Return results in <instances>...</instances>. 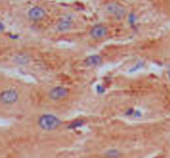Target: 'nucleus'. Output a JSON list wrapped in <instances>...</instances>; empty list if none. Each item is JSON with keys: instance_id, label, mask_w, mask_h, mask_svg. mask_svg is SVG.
<instances>
[{"instance_id": "1", "label": "nucleus", "mask_w": 170, "mask_h": 158, "mask_svg": "<svg viewBox=\"0 0 170 158\" xmlns=\"http://www.w3.org/2000/svg\"><path fill=\"white\" fill-rule=\"evenodd\" d=\"M21 93L17 87H6L0 91V113L13 114L20 108Z\"/></svg>"}, {"instance_id": "2", "label": "nucleus", "mask_w": 170, "mask_h": 158, "mask_svg": "<svg viewBox=\"0 0 170 158\" xmlns=\"http://www.w3.org/2000/svg\"><path fill=\"white\" fill-rule=\"evenodd\" d=\"M69 95H70V89L63 85L51 86V87L47 91V98H48V100L51 102H55V104L65 101L66 99L69 98Z\"/></svg>"}, {"instance_id": "3", "label": "nucleus", "mask_w": 170, "mask_h": 158, "mask_svg": "<svg viewBox=\"0 0 170 158\" xmlns=\"http://www.w3.org/2000/svg\"><path fill=\"white\" fill-rule=\"evenodd\" d=\"M104 12L106 15L114 19V20H121L127 14L126 7L124 5H121L120 3H116V1H110L107 4H105Z\"/></svg>"}, {"instance_id": "4", "label": "nucleus", "mask_w": 170, "mask_h": 158, "mask_svg": "<svg viewBox=\"0 0 170 158\" xmlns=\"http://www.w3.org/2000/svg\"><path fill=\"white\" fill-rule=\"evenodd\" d=\"M89 36L95 41H100L103 38H106L108 36L107 26L104 23H98L92 26L90 30H89Z\"/></svg>"}, {"instance_id": "5", "label": "nucleus", "mask_w": 170, "mask_h": 158, "mask_svg": "<svg viewBox=\"0 0 170 158\" xmlns=\"http://www.w3.org/2000/svg\"><path fill=\"white\" fill-rule=\"evenodd\" d=\"M47 16L46 9L42 6H33L28 9L27 12V18L28 20L33 21V22H40Z\"/></svg>"}, {"instance_id": "6", "label": "nucleus", "mask_w": 170, "mask_h": 158, "mask_svg": "<svg viewBox=\"0 0 170 158\" xmlns=\"http://www.w3.org/2000/svg\"><path fill=\"white\" fill-rule=\"evenodd\" d=\"M12 63L18 65V66H25L28 65L32 61V56L26 51H18V53L12 55Z\"/></svg>"}, {"instance_id": "7", "label": "nucleus", "mask_w": 170, "mask_h": 158, "mask_svg": "<svg viewBox=\"0 0 170 158\" xmlns=\"http://www.w3.org/2000/svg\"><path fill=\"white\" fill-rule=\"evenodd\" d=\"M74 26V21L70 16H62L56 23V30L58 32H68Z\"/></svg>"}, {"instance_id": "8", "label": "nucleus", "mask_w": 170, "mask_h": 158, "mask_svg": "<svg viewBox=\"0 0 170 158\" xmlns=\"http://www.w3.org/2000/svg\"><path fill=\"white\" fill-rule=\"evenodd\" d=\"M166 77L167 79L170 81V64L167 66V69H166Z\"/></svg>"}, {"instance_id": "9", "label": "nucleus", "mask_w": 170, "mask_h": 158, "mask_svg": "<svg viewBox=\"0 0 170 158\" xmlns=\"http://www.w3.org/2000/svg\"><path fill=\"white\" fill-rule=\"evenodd\" d=\"M167 51H168V54L170 55V41H169V43H168V48H167Z\"/></svg>"}, {"instance_id": "10", "label": "nucleus", "mask_w": 170, "mask_h": 158, "mask_svg": "<svg viewBox=\"0 0 170 158\" xmlns=\"http://www.w3.org/2000/svg\"><path fill=\"white\" fill-rule=\"evenodd\" d=\"M5 3H6V0H0V7H1V6L5 4Z\"/></svg>"}]
</instances>
